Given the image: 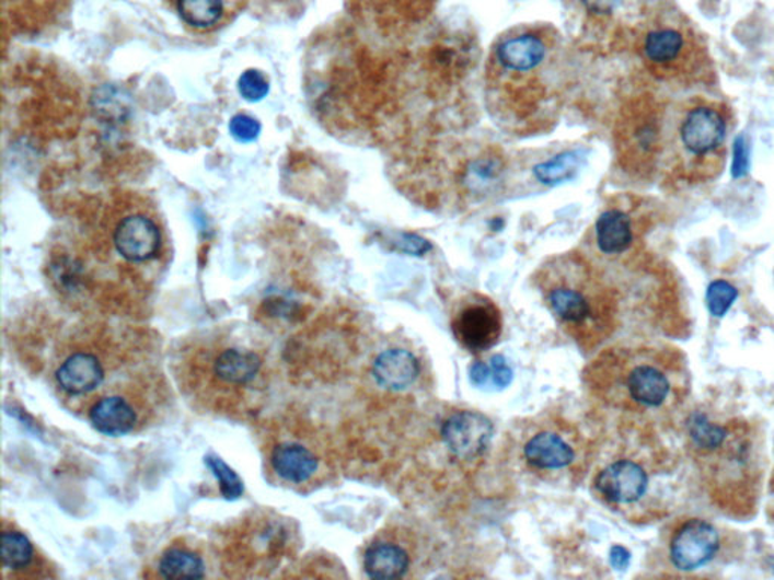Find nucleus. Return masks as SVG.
<instances>
[{
	"label": "nucleus",
	"instance_id": "a878e982",
	"mask_svg": "<svg viewBox=\"0 0 774 580\" xmlns=\"http://www.w3.org/2000/svg\"><path fill=\"white\" fill-rule=\"evenodd\" d=\"M205 464L209 467V471L212 472L213 476H216L218 483H220L222 498L228 500L241 498L242 492H244L242 480L220 456L208 455L205 459Z\"/></svg>",
	"mask_w": 774,
	"mask_h": 580
},
{
	"label": "nucleus",
	"instance_id": "412c9836",
	"mask_svg": "<svg viewBox=\"0 0 774 580\" xmlns=\"http://www.w3.org/2000/svg\"><path fill=\"white\" fill-rule=\"evenodd\" d=\"M157 578L161 579H205L208 568L204 555L188 544H173L159 555Z\"/></svg>",
	"mask_w": 774,
	"mask_h": 580
},
{
	"label": "nucleus",
	"instance_id": "5701e85b",
	"mask_svg": "<svg viewBox=\"0 0 774 580\" xmlns=\"http://www.w3.org/2000/svg\"><path fill=\"white\" fill-rule=\"evenodd\" d=\"M177 13L194 30H212L229 13L228 0H176Z\"/></svg>",
	"mask_w": 774,
	"mask_h": 580
},
{
	"label": "nucleus",
	"instance_id": "473e14b6",
	"mask_svg": "<svg viewBox=\"0 0 774 580\" xmlns=\"http://www.w3.org/2000/svg\"><path fill=\"white\" fill-rule=\"evenodd\" d=\"M629 562V554L623 547L621 546H614L613 549H611V564H613V567L619 568V570H623L626 566H628Z\"/></svg>",
	"mask_w": 774,
	"mask_h": 580
},
{
	"label": "nucleus",
	"instance_id": "6e6552de",
	"mask_svg": "<svg viewBox=\"0 0 774 580\" xmlns=\"http://www.w3.org/2000/svg\"><path fill=\"white\" fill-rule=\"evenodd\" d=\"M439 0H348L362 25L381 37H401L426 23Z\"/></svg>",
	"mask_w": 774,
	"mask_h": 580
},
{
	"label": "nucleus",
	"instance_id": "39448f33",
	"mask_svg": "<svg viewBox=\"0 0 774 580\" xmlns=\"http://www.w3.org/2000/svg\"><path fill=\"white\" fill-rule=\"evenodd\" d=\"M640 57L658 81L680 86L713 85L714 61L704 39L684 19H657L642 35Z\"/></svg>",
	"mask_w": 774,
	"mask_h": 580
},
{
	"label": "nucleus",
	"instance_id": "c756f323",
	"mask_svg": "<svg viewBox=\"0 0 774 580\" xmlns=\"http://www.w3.org/2000/svg\"><path fill=\"white\" fill-rule=\"evenodd\" d=\"M396 248L400 252L413 254V256H418V254L427 253L431 250V245L428 241L423 240V237L416 236V234H400L398 240L395 241Z\"/></svg>",
	"mask_w": 774,
	"mask_h": 580
},
{
	"label": "nucleus",
	"instance_id": "423d86ee",
	"mask_svg": "<svg viewBox=\"0 0 774 580\" xmlns=\"http://www.w3.org/2000/svg\"><path fill=\"white\" fill-rule=\"evenodd\" d=\"M667 107L654 97L638 98L622 114L616 132L619 159L643 177L661 174Z\"/></svg>",
	"mask_w": 774,
	"mask_h": 580
},
{
	"label": "nucleus",
	"instance_id": "2f4dec72",
	"mask_svg": "<svg viewBox=\"0 0 774 580\" xmlns=\"http://www.w3.org/2000/svg\"><path fill=\"white\" fill-rule=\"evenodd\" d=\"M748 149H746L744 138L737 139L736 144V161H733V176H744L748 171Z\"/></svg>",
	"mask_w": 774,
	"mask_h": 580
},
{
	"label": "nucleus",
	"instance_id": "393cba45",
	"mask_svg": "<svg viewBox=\"0 0 774 580\" xmlns=\"http://www.w3.org/2000/svg\"><path fill=\"white\" fill-rule=\"evenodd\" d=\"M470 376L476 387L501 391L513 381V369L502 356H494L487 363L476 361L472 364Z\"/></svg>",
	"mask_w": 774,
	"mask_h": 580
},
{
	"label": "nucleus",
	"instance_id": "2eb2a0df",
	"mask_svg": "<svg viewBox=\"0 0 774 580\" xmlns=\"http://www.w3.org/2000/svg\"><path fill=\"white\" fill-rule=\"evenodd\" d=\"M522 460L535 472H562L577 461V449L559 429L542 428L522 444Z\"/></svg>",
	"mask_w": 774,
	"mask_h": 580
},
{
	"label": "nucleus",
	"instance_id": "4468645a",
	"mask_svg": "<svg viewBox=\"0 0 774 580\" xmlns=\"http://www.w3.org/2000/svg\"><path fill=\"white\" fill-rule=\"evenodd\" d=\"M720 547L716 527L705 520L694 519L678 527L670 542V559L673 566L684 571L706 566Z\"/></svg>",
	"mask_w": 774,
	"mask_h": 580
},
{
	"label": "nucleus",
	"instance_id": "4be33fe9",
	"mask_svg": "<svg viewBox=\"0 0 774 580\" xmlns=\"http://www.w3.org/2000/svg\"><path fill=\"white\" fill-rule=\"evenodd\" d=\"M0 556L5 573L13 571V578H22L25 571L31 570L37 559L34 544L22 531L3 526L2 544H0ZM26 578V573H25Z\"/></svg>",
	"mask_w": 774,
	"mask_h": 580
},
{
	"label": "nucleus",
	"instance_id": "f8f14e48",
	"mask_svg": "<svg viewBox=\"0 0 774 580\" xmlns=\"http://www.w3.org/2000/svg\"><path fill=\"white\" fill-rule=\"evenodd\" d=\"M649 484L646 468L631 459L611 461L594 479L599 496L614 507H629L640 502L649 490Z\"/></svg>",
	"mask_w": 774,
	"mask_h": 580
},
{
	"label": "nucleus",
	"instance_id": "7c9ffc66",
	"mask_svg": "<svg viewBox=\"0 0 774 580\" xmlns=\"http://www.w3.org/2000/svg\"><path fill=\"white\" fill-rule=\"evenodd\" d=\"M589 13L598 15H609L616 13L617 8L622 5L623 0H582Z\"/></svg>",
	"mask_w": 774,
	"mask_h": 580
},
{
	"label": "nucleus",
	"instance_id": "0eeeda50",
	"mask_svg": "<svg viewBox=\"0 0 774 580\" xmlns=\"http://www.w3.org/2000/svg\"><path fill=\"white\" fill-rule=\"evenodd\" d=\"M268 468L281 486L301 490L323 476L324 455L312 437L284 427L269 444Z\"/></svg>",
	"mask_w": 774,
	"mask_h": 580
},
{
	"label": "nucleus",
	"instance_id": "f03ea898",
	"mask_svg": "<svg viewBox=\"0 0 774 580\" xmlns=\"http://www.w3.org/2000/svg\"><path fill=\"white\" fill-rule=\"evenodd\" d=\"M177 379L201 404L216 410L236 407L265 383V357L252 340L212 333L182 349Z\"/></svg>",
	"mask_w": 774,
	"mask_h": 580
},
{
	"label": "nucleus",
	"instance_id": "c85d7f7f",
	"mask_svg": "<svg viewBox=\"0 0 774 580\" xmlns=\"http://www.w3.org/2000/svg\"><path fill=\"white\" fill-rule=\"evenodd\" d=\"M229 130L238 142H253L254 139L259 138L262 126L256 118L247 114H236L230 120Z\"/></svg>",
	"mask_w": 774,
	"mask_h": 580
},
{
	"label": "nucleus",
	"instance_id": "f3484780",
	"mask_svg": "<svg viewBox=\"0 0 774 580\" xmlns=\"http://www.w3.org/2000/svg\"><path fill=\"white\" fill-rule=\"evenodd\" d=\"M140 404L123 392H109L99 397L89 410V419L102 434L117 437L134 432L142 424Z\"/></svg>",
	"mask_w": 774,
	"mask_h": 580
},
{
	"label": "nucleus",
	"instance_id": "9b49d317",
	"mask_svg": "<svg viewBox=\"0 0 774 580\" xmlns=\"http://www.w3.org/2000/svg\"><path fill=\"white\" fill-rule=\"evenodd\" d=\"M440 434L444 446L460 460L478 459L490 446L494 424L483 413L462 410L444 419Z\"/></svg>",
	"mask_w": 774,
	"mask_h": 580
},
{
	"label": "nucleus",
	"instance_id": "20e7f679",
	"mask_svg": "<svg viewBox=\"0 0 774 580\" xmlns=\"http://www.w3.org/2000/svg\"><path fill=\"white\" fill-rule=\"evenodd\" d=\"M538 283L551 313L574 339L593 344L611 327V290L577 254H563L547 262L539 271Z\"/></svg>",
	"mask_w": 774,
	"mask_h": 580
},
{
	"label": "nucleus",
	"instance_id": "1a4fd4ad",
	"mask_svg": "<svg viewBox=\"0 0 774 580\" xmlns=\"http://www.w3.org/2000/svg\"><path fill=\"white\" fill-rule=\"evenodd\" d=\"M451 328L455 340L467 351H489L501 340L502 312L489 298L471 293L452 313Z\"/></svg>",
	"mask_w": 774,
	"mask_h": 580
},
{
	"label": "nucleus",
	"instance_id": "9d476101",
	"mask_svg": "<svg viewBox=\"0 0 774 580\" xmlns=\"http://www.w3.org/2000/svg\"><path fill=\"white\" fill-rule=\"evenodd\" d=\"M623 399L640 410L665 407L673 395L674 383L670 368L648 356H635L625 363L619 381Z\"/></svg>",
	"mask_w": 774,
	"mask_h": 580
},
{
	"label": "nucleus",
	"instance_id": "cd10ccee",
	"mask_svg": "<svg viewBox=\"0 0 774 580\" xmlns=\"http://www.w3.org/2000/svg\"><path fill=\"white\" fill-rule=\"evenodd\" d=\"M238 91L247 102H261L269 93V83L259 70H247L238 81Z\"/></svg>",
	"mask_w": 774,
	"mask_h": 580
},
{
	"label": "nucleus",
	"instance_id": "dca6fc26",
	"mask_svg": "<svg viewBox=\"0 0 774 580\" xmlns=\"http://www.w3.org/2000/svg\"><path fill=\"white\" fill-rule=\"evenodd\" d=\"M162 236L157 222L146 214L123 218L114 230V245L123 259L132 264L153 260L161 250Z\"/></svg>",
	"mask_w": 774,
	"mask_h": 580
},
{
	"label": "nucleus",
	"instance_id": "b1692460",
	"mask_svg": "<svg viewBox=\"0 0 774 580\" xmlns=\"http://www.w3.org/2000/svg\"><path fill=\"white\" fill-rule=\"evenodd\" d=\"M585 162V154L581 150H569L535 165L533 173L540 184L555 186L571 181Z\"/></svg>",
	"mask_w": 774,
	"mask_h": 580
},
{
	"label": "nucleus",
	"instance_id": "bb28decb",
	"mask_svg": "<svg viewBox=\"0 0 774 580\" xmlns=\"http://www.w3.org/2000/svg\"><path fill=\"white\" fill-rule=\"evenodd\" d=\"M738 292L732 285L725 280L712 283L706 292V305L713 316L721 317L729 312L730 305L737 300Z\"/></svg>",
	"mask_w": 774,
	"mask_h": 580
},
{
	"label": "nucleus",
	"instance_id": "ddd939ff",
	"mask_svg": "<svg viewBox=\"0 0 774 580\" xmlns=\"http://www.w3.org/2000/svg\"><path fill=\"white\" fill-rule=\"evenodd\" d=\"M413 559L415 554L406 532H381L365 550L363 570L371 579H404L413 568Z\"/></svg>",
	"mask_w": 774,
	"mask_h": 580
},
{
	"label": "nucleus",
	"instance_id": "aec40b11",
	"mask_svg": "<svg viewBox=\"0 0 774 580\" xmlns=\"http://www.w3.org/2000/svg\"><path fill=\"white\" fill-rule=\"evenodd\" d=\"M634 222L621 208H609L599 214L594 225V237L599 252L607 256H619L628 252L634 242Z\"/></svg>",
	"mask_w": 774,
	"mask_h": 580
},
{
	"label": "nucleus",
	"instance_id": "a211bd4d",
	"mask_svg": "<svg viewBox=\"0 0 774 580\" xmlns=\"http://www.w3.org/2000/svg\"><path fill=\"white\" fill-rule=\"evenodd\" d=\"M105 376L101 359L85 351L71 353L55 372L58 387L70 396H83L97 391Z\"/></svg>",
	"mask_w": 774,
	"mask_h": 580
},
{
	"label": "nucleus",
	"instance_id": "f257e3e1",
	"mask_svg": "<svg viewBox=\"0 0 774 580\" xmlns=\"http://www.w3.org/2000/svg\"><path fill=\"white\" fill-rule=\"evenodd\" d=\"M484 85L490 117L506 132L527 137L553 129L569 86L559 32L547 23L504 31L490 47Z\"/></svg>",
	"mask_w": 774,
	"mask_h": 580
},
{
	"label": "nucleus",
	"instance_id": "6ab92c4d",
	"mask_svg": "<svg viewBox=\"0 0 774 580\" xmlns=\"http://www.w3.org/2000/svg\"><path fill=\"white\" fill-rule=\"evenodd\" d=\"M419 361L415 353L404 348H389L380 352L372 363V375L380 387L403 392L418 380Z\"/></svg>",
	"mask_w": 774,
	"mask_h": 580
},
{
	"label": "nucleus",
	"instance_id": "72a5a7b5",
	"mask_svg": "<svg viewBox=\"0 0 774 580\" xmlns=\"http://www.w3.org/2000/svg\"><path fill=\"white\" fill-rule=\"evenodd\" d=\"M7 2H10L11 5H13V8H18L20 2H26V7H30V3L32 2V0H7ZM35 2H38V0H35ZM39 2H42V5H43V3L46 2V0H39ZM49 2H50V0H49Z\"/></svg>",
	"mask_w": 774,
	"mask_h": 580
},
{
	"label": "nucleus",
	"instance_id": "7ed1b4c3",
	"mask_svg": "<svg viewBox=\"0 0 774 580\" xmlns=\"http://www.w3.org/2000/svg\"><path fill=\"white\" fill-rule=\"evenodd\" d=\"M732 111L724 102L694 95L666 115L661 174L672 185H697L718 177L728 156Z\"/></svg>",
	"mask_w": 774,
	"mask_h": 580
}]
</instances>
